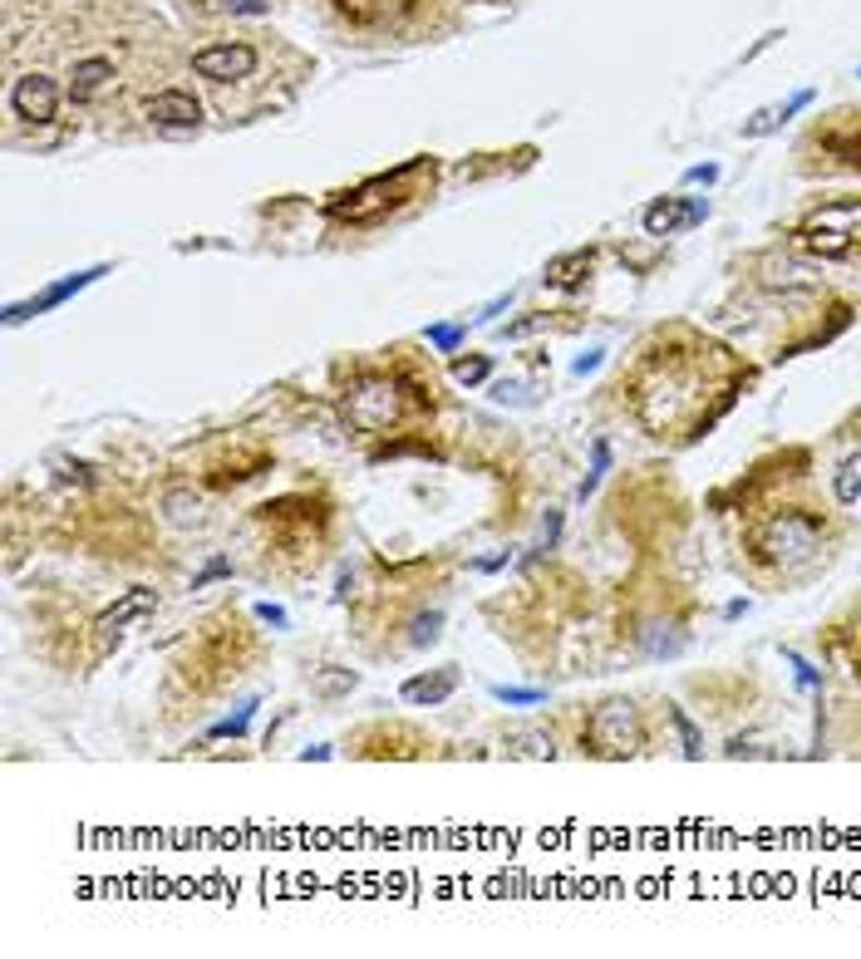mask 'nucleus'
I'll return each mask as SVG.
<instances>
[{"mask_svg": "<svg viewBox=\"0 0 861 959\" xmlns=\"http://www.w3.org/2000/svg\"><path fill=\"white\" fill-rule=\"evenodd\" d=\"M414 409H428V399H418L404 379H389V375H365L345 399L350 424L365 428V434H385V428H394Z\"/></svg>", "mask_w": 861, "mask_h": 959, "instance_id": "obj_1", "label": "nucleus"}, {"mask_svg": "<svg viewBox=\"0 0 861 959\" xmlns=\"http://www.w3.org/2000/svg\"><path fill=\"white\" fill-rule=\"evenodd\" d=\"M586 743H591L595 758H635L640 743H645L635 703L630 699H605L601 709L591 713V723H586Z\"/></svg>", "mask_w": 861, "mask_h": 959, "instance_id": "obj_2", "label": "nucleus"}, {"mask_svg": "<svg viewBox=\"0 0 861 959\" xmlns=\"http://www.w3.org/2000/svg\"><path fill=\"white\" fill-rule=\"evenodd\" d=\"M817 542H822V522L807 512H778L753 532V552L763 561H802V556L817 552Z\"/></svg>", "mask_w": 861, "mask_h": 959, "instance_id": "obj_3", "label": "nucleus"}, {"mask_svg": "<svg viewBox=\"0 0 861 959\" xmlns=\"http://www.w3.org/2000/svg\"><path fill=\"white\" fill-rule=\"evenodd\" d=\"M861 241V198L847 202H827L822 212H812L807 227H802V247L812 257H847Z\"/></svg>", "mask_w": 861, "mask_h": 959, "instance_id": "obj_4", "label": "nucleus"}, {"mask_svg": "<svg viewBox=\"0 0 861 959\" xmlns=\"http://www.w3.org/2000/svg\"><path fill=\"white\" fill-rule=\"evenodd\" d=\"M192 70L212 84H237V80H251L257 50H251L247 40H222V45H208V50L192 55Z\"/></svg>", "mask_w": 861, "mask_h": 959, "instance_id": "obj_5", "label": "nucleus"}, {"mask_svg": "<svg viewBox=\"0 0 861 959\" xmlns=\"http://www.w3.org/2000/svg\"><path fill=\"white\" fill-rule=\"evenodd\" d=\"M424 168V158H414V163H404V168L394 173V178H375V182H365L359 192H345V198H335L330 202V217H350V222H365V217H375V212H385L394 198H385V192H394L404 178H414V173Z\"/></svg>", "mask_w": 861, "mask_h": 959, "instance_id": "obj_6", "label": "nucleus"}, {"mask_svg": "<svg viewBox=\"0 0 861 959\" xmlns=\"http://www.w3.org/2000/svg\"><path fill=\"white\" fill-rule=\"evenodd\" d=\"M99 276H109V267H90V271H74V276H64V281H55V286H45L40 296H31V300H15V306H5V325H21V320H35V316H45V310H55V306H64L70 296H80L84 286H94Z\"/></svg>", "mask_w": 861, "mask_h": 959, "instance_id": "obj_7", "label": "nucleus"}, {"mask_svg": "<svg viewBox=\"0 0 861 959\" xmlns=\"http://www.w3.org/2000/svg\"><path fill=\"white\" fill-rule=\"evenodd\" d=\"M11 109L25 123H55V114H60V84L50 74H21L11 90Z\"/></svg>", "mask_w": 861, "mask_h": 959, "instance_id": "obj_8", "label": "nucleus"}, {"mask_svg": "<svg viewBox=\"0 0 861 959\" xmlns=\"http://www.w3.org/2000/svg\"><path fill=\"white\" fill-rule=\"evenodd\" d=\"M704 217H709V202L704 198H660L645 208V232L650 237H680V232L699 227Z\"/></svg>", "mask_w": 861, "mask_h": 959, "instance_id": "obj_9", "label": "nucleus"}, {"mask_svg": "<svg viewBox=\"0 0 861 959\" xmlns=\"http://www.w3.org/2000/svg\"><path fill=\"white\" fill-rule=\"evenodd\" d=\"M143 114H149V123H158V129H198L202 123V104L192 99L188 90L153 94V99L143 104Z\"/></svg>", "mask_w": 861, "mask_h": 959, "instance_id": "obj_10", "label": "nucleus"}, {"mask_svg": "<svg viewBox=\"0 0 861 959\" xmlns=\"http://www.w3.org/2000/svg\"><path fill=\"white\" fill-rule=\"evenodd\" d=\"M153 605H158V595H153L149 585H133V591L123 595V601H114L109 611L99 615V625H94V630H104V635H119L123 625H129V620H139V615H149Z\"/></svg>", "mask_w": 861, "mask_h": 959, "instance_id": "obj_11", "label": "nucleus"}, {"mask_svg": "<svg viewBox=\"0 0 861 959\" xmlns=\"http://www.w3.org/2000/svg\"><path fill=\"white\" fill-rule=\"evenodd\" d=\"M109 80H114V60H104V55H94V60H80V64L70 70V99H74V104H90Z\"/></svg>", "mask_w": 861, "mask_h": 959, "instance_id": "obj_12", "label": "nucleus"}, {"mask_svg": "<svg viewBox=\"0 0 861 959\" xmlns=\"http://www.w3.org/2000/svg\"><path fill=\"white\" fill-rule=\"evenodd\" d=\"M807 104H812V90H798L788 104H772V109H758L753 119H743V133H748V139H758V133H772L778 123H788L798 109H807Z\"/></svg>", "mask_w": 861, "mask_h": 959, "instance_id": "obj_13", "label": "nucleus"}, {"mask_svg": "<svg viewBox=\"0 0 861 959\" xmlns=\"http://www.w3.org/2000/svg\"><path fill=\"white\" fill-rule=\"evenodd\" d=\"M453 684H458V670L453 664H448V670H438V674H424V679H409L404 684V699L409 703H444L448 694H453Z\"/></svg>", "mask_w": 861, "mask_h": 959, "instance_id": "obj_14", "label": "nucleus"}, {"mask_svg": "<svg viewBox=\"0 0 861 959\" xmlns=\"http://www.w3.org/2000/svg\"><path fill=\"white\" fill-rule=\"evenodd\" d=\"M586 271H591V251H571V257H556L552 267H546V286L571 291V286H581Z\"/></svg>", "mask_w": 861, "mask_h": 959, "instance_id": "obj_15", "label": "nucleus"}, {"mask_svg": "<svg viewBox=\"0 0 861 959\" xmlns=\"http://www.w3.org/2000/svg\"><path fill=\"white\" fill-rule=\"evenodd\" d=\"M831 493H837V502H857L861 497V453L841 458L837 473H831Z\"/></svg>", "mask_w": 861, "mask_h": 959, "instance_id": "obj_16", "label": "nucleus"}, {"mask_svg": "<svg viewBox=\"0 0 861 959\" xmlns=\"http://www.w3.org/2000/svg\"><path fill=\"white\" fill-rule=\"evenodd\" d=\"M163 507H168V517H173L178 526L202 522V497H198V493H182V487H178V493H168V502H163Z\"/></svg>", "mask_w": 861, "mask_h": 959, "instance_id": "obj_17", "label": "nucleus"}, {"mask_svg": "<svg viewBox=\"0 0 861 959\" xmlns=\"http://www.w3.org/2000/svg\"><path fill=\"white\" fill-rule=\"evenodd\" d=\"M453 379H458V384H483V379H487V359L483 355L453 359Z\"/></svg>", "mask_w": 861, "mask_h": 959, "instance_id": "obj_18", "label": "nucleus"}, {"mask_svg": "<svg viewBox=\"0 0 861 959\" xmlns=\"http://www.w3.org/2000/svg\"><path fill=\"white\" fill-rule=\"evenodd\" d=\"M428 345L444 350V355H453V350L463 345V325H434L428 330Z\"/></svg>", "mask_w": 861, "mask_h": 959, "instance_id": "obj_19", "label": "nucleus"}, {"mask_svg": "<svg viewBox=\"0 0 861 959\" xmlns=\"http://www.w3.org/2000/svg\"><path fill=\"white\" fill-rule=\"evenodd\" d=\"M438 630H444V615L428 611V615H418V620H414V635H409V640H414V644H434Z\"/></svg>", "mask_w": 861, "mask_h": 959, "instance_id": "obj_20", "label": "nucleus"}, {"mask_svg": "<svg viewBox=\"0 0 861 959\" xmlns=\"http://www.w3.org/2000/svg\"><path fill=\"white\" fill-rule=\"evenodd\" d=\"M251 713H257V703H241L237 719L217 723V729H212V738H241V733H247V723H251Z\"/></svg>", "mask_w": 861, "mask_h": 959, "instance_id": "obj_21", "label": "nucleus"}, {"mask_svg": "<svg viewBox=\"0 0 861 959\" xmlns=\"http://www.w3.org/2000/svg\"><path fill=\"white\" fill-rule=\"evenodd\" d=\"M493 699L497 703H542V689H507V684H493Z\"/></svg>", "mask_w": 861, "mask_h": 959, "instance_id": "obj_22", "label": "nucleus"}, {"mask_svg": "<svg viewBox=\"0 0 861 959\" xmlns=\"http://www.w3.org/2000/svg\"><path fill=\"white\" fill-rule=\"evenodd\" d=\"M778 271H788V276H768V286H812V271L798 267V261H782Z\"/></svg>", "mask_w": 861, "mask_h": 959, "instance_id": "obj_23", "label": "nucleus"}, {"mask_svg": "<svg viewBox=\"0 0 861 959\" xmlns=\"http://www.w3.org/2000/svg\"><path fill=\"white\" fill-rule=\"evenodd\" d=\"M605 463H611V448L595 443V463H591V473H586V483H581V497H591V493H595V483H601Z\"/></svg>", "mask_w": 861, "mask_h": 959, "instance_id": "obj_24", "label": "nucleus"}, {"mask_svg": "<svg viewBox=\"0 0 861 959\" xmlns=\"http://www.w3.org/2000/svg\"><path fill=\"white\" fill-rule=\"evenodd\" d=\"M217 5L232 15H267V0H217Z\"/></svg>", "mask_w": 861, "mask_h": 959, "instance_id": "obj_25", "label": "nucleus"}, {"mask_svg": "<svg viewBox=\"0 0 861 959\" xmlns=\"http://www.w3.org/2000/svg\"><path fill=\"white\" fill-rule=\"evenodd\" d=\"M227 571H232V566H227V561H212V566H208V571H202V576H198V581H192V591H202V585H208V581H217V576H227Z\"/></svg>", "mask_w": 861, "mask_h": 959, "instance_id": "obj_26", "label": "nucleus"}, {"mask_svg": "<svg viewBox=\"0 0 861 959\" xmlns=\"http://www.w3.org/2000/svg\"><path fill=\"white\" fill-rule=\"evenodd\" d=\"M257 615H261L267 625H286V611H281V605H271V601H261V605H257Z\"/></svg>", "mask_w": 861, "mask_h": 959, "instance_id": "obj_27", "label": "nucleus"}, {"mask_svg": "<svg viewBox=\"0 0 861 959\" xmlns=\"http://www.w3.org/2000/svg\"><path fill=\"white\" fill-rule=\"evenodd\" d=\"M601 355H605V350H586V355L576 359V375H591V369H601Z\"/></svg>", "mask_w": 861, "mask_h": 959, "instance_id": "obj_28", "label": "nucleus"}, {"mask_svg": "<svg viewBox=\"0 0 861 959\" xmlns=\"http://www.w3.org/2000/svg\"><path fill=\"white\" fill-rule=\"evenodd\" d=\"M556 532H562V517L552 512V517H546V526H542V546H546V552L556 546Z\"/></svg>", "mask_w": 861, "mask_h": 959, "instance_id": "obj_29", "label": "nucleus"}, {"mask_svg": "<svg viewBox=\"0 0 861 959\" xmlns=\"http://www.w3.org/2000/svg\"><path fill=\"white\" fill-rule=\"evenodd\" d=\"M719 178V168H713V163H704V168H689L684 173V182H713Z\"/></svg>", "mask_w": 861, "mask_h": 959, "instance_id": "obj_30", "label": "nucleus"}]
</instances>
